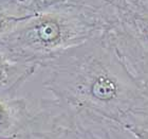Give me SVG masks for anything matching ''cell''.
Here are the masks:
<instances>
[{
  "label": "cell",
  "instance_id": "6",
  "mask_svg": "<svg viewBox=\"0 0 148 139\" xmlns=\"http://www.w3.org/2000/svg\"><path fill=\"white\" fill-rule=\"evenodd\" d=\"M37 69L36 66L13 61L0 49V97H16L19 88Z\"/></svg>",
  "mask_w": 148,
  "mask_h": 139
},
{
  "label": "cell",
  "instance_id": "9",
  "mask_svg": "<svg viewBox=\"0 0 148 139\" xmlns=\"http://www.w3.org/2000/svg\"><path fill=\"white\" fill-rule=\"evenodd\" d=\"M127 8L134 11H148V0H126Z\"/></svg>",
  "mask_w": 148,
  "mask_h": 139
},
{
  "label": "cell",
  "instance_id": "3",
  "mask_svg": "<svg viewBox=\"0 0 148 139\" xmlns=\"http://www.w3.org/2000/svg\"><path fill=\"white\" fill-rule=\"evenodd\" d=\"M16 139H136L131 131L103 118L75 111L54 99H34L25 130Z\"/></svg>",
  "mask_w": 148,
  "mask_h": 139
},
{
  "label": "cell",
  "instance_id": "5",
  "mask_svg": "<svg viewBox=\"0 0 148 139\" xmlns=\"http://www.w3.org/2000/svg\"><path fill=\"white\" fill-rule=\"evenodd\" d=\"M34 111V99L0 97V139H16L25 130Z\"/></svg>",
  "mask_w": 148,
  "mask_h": 139
},
{
  "label": "cell",
  "instance_id": "1",
  "mask_svg": "<svg viewBox=\"0 0 148 139\" xmlns=\"http://www.w3.org/2000/svg\"><path fill=\"white\" fill-rule=\"evenodd\" d=\"M43 86L56 102L117 123L148 131V89L124 64L105 32L42 67Z\"/></svg>",
  "mask_w": 148,
  "mask_h": 139
},
{
  "label": "cell",
  "instance_id": "4",
  "mask_svg": "<svg viewBox=\"0 0 148 139\" xmlns=\"http://www.w3.org/2000/svg\"><path fill=\"white\" fill-rule=\"evenodd\" d=\"M105 34L133 77L148 89V11L127 8Z\"/></svg>",
  "mask_w": 148,
  "mask_h": 139
},
{
  "label": "cell",
  "instance_id": "7",
  "mask_svg": "<svg viewBox=\"0 0 148 139\" xmlns=\"http://www.w3.org/2000/svg\"><path fill=\"white\" fill-rule=\"evenodd\" d=\"M35 13L32 0H0V38Z\"/></svg>",
  "mask_w": 148,
  "mask_h": 139
},
{
  "label": "cell",
  "instance_id": "2",
  "mask_svg": "<svg viewBox=\"0 0 148 139\" xmlns=\"http://www.w3.org/2000/svg\"><path fill=\"white\" fill-rule=\"evenodd\" d=\"M91 10L62 1L39 10L0 38V49L13 61L42 68L66 51L108 30Z\"/></svg>",
  "mask_w": 148,
  "mask_h": 139
},
{
  "label": "cell",
  "instance_id": "8",
  "mask_svg": "<svg viewBox=\"0 0 148 139\" xmlns=\"http://www.w3.org/2000/svg\"><path fill=\"white\" fill-rule=\"evenodd\" d=\"M97 13L110 27L127 9L126 0H66Z\"/></svg>",
  "mask_w": 148,
  "mask_h": 139
},
{
  "label": "cell",
  "instance_id": "10",
  "mask_svg": "<svg viewBox=\"0 0 148 139\" xmlns=\"http://www.w3.org/2000/svg\"><path fill=\"white\" fill-rule=\"evenodd\" d=\"M62 1H66V0H32L33 6H34L36 12L39 11V10L43 9V8H47V6L55 4V3L62 2Z\"/></svg>",
  "mask_w": 148,
  "mask_h": 139
},
{
  "label": "cell",
  "instance_id": "11",
  "mask_svg": "<svg viewBox=\"0 0 148 139\" xmlns=\"http://www.w3.org/2000/svg\"><path fill=\"white\" fill-rule=\"evenodd\" d=\"M136 139H148V131H140V132H134Z\"/></svg>",
  "mask_w": 148,
  "mask_h": 139
}]
</instances>
